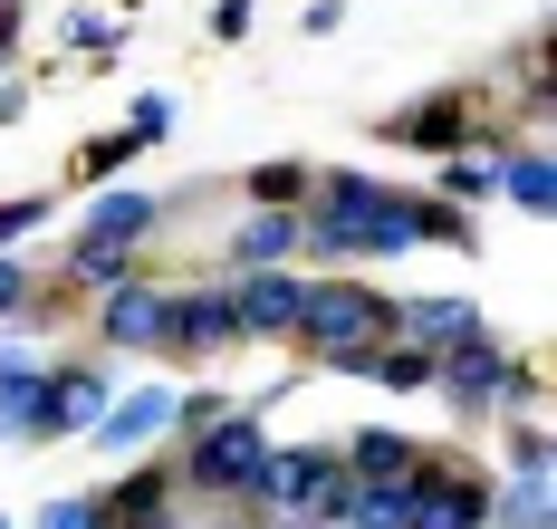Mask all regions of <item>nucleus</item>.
I'll use <instances>...</instances> for the list:
<instances>
[{
    "label": "nucleus",
    "mask_w": 557,
    "mask_h": 529,
    "mask_svg": "<svg viewBox=\"0 0 557 529\" xmlns=\"http://www.w3.org/2000/svg\"><path fill=\"white\" fill-rule=\"evenodd\" d=\"M318 174H298V164H270V174H250V193H308Z\"/></svg>",
    "instance_id": "6ab92c4d"
},
{
    "label": "nucleus",
    "mask_w": 557,
    "mask_h": 529,
    "mask_svg": "<svg viewBox=\"0 0 557 529\" xmlns=\"http://www.w3.org/2000/svg\"><path fill=\"white\" fill-rule=\"evenodd\" d=\"M39 529H115V520H107V501H49Z\"/></svg>",
    "instance_id": "2eb2a0df"
},
{
    "label": "nucleus",
    "mask_w": 557,
    "mask_h": 529,
    "mask_svg": "<svg viewBox=\"0 0 557 529\" xmlns=\"http://www.w3.org/2000/svg\"><path fill=\"white\" fill-rule=\"evenodd\" d=\"M240 337V308H231V290H193V298H164V347L202 356V347H231Z\"/></svg>",
    "instance_id": "39448f33"
},
{
    "label": "nucleus",
    "mask_w": 557,
    "mask_h": 529,
    "mask_svg": "<svg viewBox=\"0 0 557 529\" xmlns=\"http://www.w3.org/2000/svg\"><path fill=\"white\" fill-rule=\"evenodd\" d=\"M154 423H173V395H135V405L97 414V443H107V453H145V443H154Z\"/></svg>",
    "instance_id": "9d476101"
},
{
    "label": "nucleus",
    "mask_w": 557,
    "mask_h": 529,
    "mask_svg": "<svg viewBox=\"0 0 557 529\" xmlns=\"http://www.w3.org/2000/svg\"><path fill=\"white\" fill-rule=\"evenodd\" d=\"M366 376H385V385L413 395V385H433V347H375V356H366Z\"/></svg>",
    "instance_id": "ddd939ff"
},
{
    "label": "nucleus",
    "mask_w": 557,
    "mask_h": 529,
    "mask_svg": "<svg viewBox=\"0 0 557 529\" xmlns=\"http://www.w3.org/2000/svg\"><path fill=\"white\" fill-rule=\"evenodd\" d=\"M509 463L539 481V471H548V433H539V423H519V433H509Z\"/></svg>",
    "instance_id": "dca6fc26"
},
{
    "label": "nucleus",
    "mask_w": 557,
    "mask_h": 529,
    "mask_svg": "<svg viewBox=\"0 0 557 529\" xmlns=\"http://www.w3.org/2000/svg\"><path fill=\"white\" fill-rule=\"evenodd\" d=\"M39 222H49V202H39V193H29V202H0V241H20V232H39Z\"/></svg>",
    "instance_id": "a211bd4d"
},
{
    "label": "nucleus",
    "mask_w": 557,
    "mask_h": 529,
    "mask_svg": "<svg viewBox=\"0 0 557 529\" xmlns=\"http://www.w3.org/2000/svg\"><path fill=\"white\" fill-rule=\"evenodd\" d=\"M500 174H509L519 212H548V155H500Z\"/></svg>",
    "instance_id": "4468645a"
},
{
    "label": "nucleus",
    "mask_w": 557,
    "mask_h": 529,
    "mask_svg": "<svg viewBox=\"0 0 557 529\" xmlns=\"http://www.w3.org/2000/svg\"><path fill=\"white\" fill-rule=\"evenodd\" d=\"M97 414H107V366H58L49 395H39V443L49 433H87Z\"/></svg>",
    "instance_id": "423d86ee"
},
{
    "label": "nucleus",
    "mask_w": 557,
    "mask_h": 529,
    "mask_svg": "<svg viewBox=\"0 0 557 529\" xmlns=\"http://www.w3.org/2000/svg\"><path fill=\"white\" fill-rule=\"evenodd\" d=\"M231 308H240V337H298V308H308V280H288V270H260V280H231Z\"/></svg>",
    "instance_id": "20e7f679"
},
{
    "label": "nucleus",
    "mask_w": 557,
    "mask_h": 529,
    "mask_svg": "<svg viewBox=\"0 0 557 529\" xmlns=\"http://www.w3.org/2000/svg\"><path fill=\"white\" fill-rule=\"evenodd\" d=\"M67 39H77V49H115V29L97 20V10H77V20H67Z\"/></svg>",
    "instance_id": "aec40b11"
},
{
    "label": "nucleus",
    "mask_w": 557,
    "mask_h": 529,
    "mask_svg": "<svg viewBox=\"0 0 557 529\" xmlns=\"http://www.w3.org/2000/svg\"><path fill=\"white\" fill-rule=\"evenodd\" d=\"M500 520H509V529H548V491H539V481H519V501H509Z\"/></svg>",
    "instance_id": "f3484780"
},
{
    "label": "nucleus",
    "mask_w": 557,
    "mask_h": 529,
    "mask_svg": "<svg viewBox=\"0 0 557 529\" xmlns=\"http://www.w3.org/2000/svg\"><path fill=\"white\" fill-rule=\"evenodd\" d=\"M10 49H20V29H10V10H0V67H10Z\"/></svg>",
    "instance_id": "4be33fe9"
},
{
    "label": "nucleus",
    "mask_w": 557,
    "mask_h": 529,
    "mask_svg": "<svg viewBox=\"0 0 557 529\" xmlns=\"http://www.w3.org/2000/svg\"><path fill=\"white\" fill-rule=\"evenodd\" d=\"M231 250H240V260H250V270H260V260H278V250H298V212H250V222H240V241H231Z\"/></svg>",
    "instance_id": "f8f14e48"
},
{
    "label": "nucleus",
    "mask_w": 557,
    "mask_h": 529,
    "mask_svg": "<svg viewBox=\"0 0 557 529\" xmlns=\"http://www.w3.org/2000/svg\"><path fill=\"white\" fill-rule=\"evenodd\" d=\"M433 385H451V405H491V395H539V366H509L481 328L471 337H451V356H433Z\"/></svg>",
    "instance_id": "7ed1b4c3"
},
{
    "label": "nucleus",
    "mask_w": 557,
    "mask_h": 529,
    "mask_svg": "<svg viewBox=\"0 0 557 529\" xmlns=\"http://www.w3.org/2000/svg\"><path fill=\"white\" fill-rule=\"evenodd\" d=\"M461 97H423V107H404V116H385V145H461Z\"/></svg>",
    "instance_id": "6e6552de"
},
{
    "label": "nucleus",
    "mask_w": 557,
    "mask_h": 529,
    "mask_svg": "<svg viewBox=\"0 0 557 529\" xmlns=\"http://www.w3.org/2000/svg\"><path fill=\"white\" fill-rule=\"evenodd\" d=\"M20 298H29V280H20V260H0V318H10Z\"/></svg>",
    "instance_id": "412c9836"
},
{
    "label": "nucleus",
    "mask_w": 557,
    "mask_h": 529,
    "mask_svg": "<svg viewBox=\"0 0 557 529\" xmlns=\"http://www.w3.org/2000/svg\"><path fill=\"white\" fill-rule=\"evenodd\" d=\"M97 328H107V347H164V298L145 290V280H115Z\"/></svg>",
    "instance_id": "0eeeda50"
},
{
    "label": "nucleus",
    "mask_w": 557,
    "mask_h": 529,
    "mask_svg": "<svg viewBox=\"0 0 557 529\" xmlns=\"http://www.w3.org/2000/svg\"><path fill=\"white\" fill-rule=\"evenodd\" d=\"M413 471H423V453H413L404 433H385V423L356 433V471H346V481H413Z\"/></svg>",
    "instance_id": "1a4fd4ad"
},
{
    "label": "nucleus",
    "mask_w": 557,
    "mask_h": 529,
    "mask_svg": "<svg viewBox=\"0 0 557 529\" xmlns=\"http://www.w3.org/2000/svg\"><path fill=\"white\" fill-rule=\"evenodd\" d=\"M394 308L375 290H356V280H308V308H298V347L346 366V376H366V356L385 347Z\"/></svg>",
    "instance_id": "f257e3e1"
},
{
    "label": "nucleus",
    "mask_w": 557,
    "mask_h": 529,
    "mask_svg": "<svg viewBox=\"0 0 557 529\" xmlns=\"http://www.w3.org/2000/svg\"><path fill=\"white\" fill-rule=\"evenodd\" d=\"M260 463H270L260 414H222V423L183 453V481H193V491H250V481H260Z\"/></svg>",
    "instance_id": "f03ea898"
},
{
    "label": "nucleus",
    "mask_w": 557,
    "mask_h": 529,
    "mask_svg": "<svg viewBox=\"0 0 557 529\" xmlns=\"http://www.w3.org/2000/svg\"><path fill=\"white\" fill-rule=\"evenodd\" d=\"M404 328H413V347H433V337H471L481 308L471 298H423V308H404Z\"/></svg>",
    "instance_id": "9b49d317"
}]
</instances>
